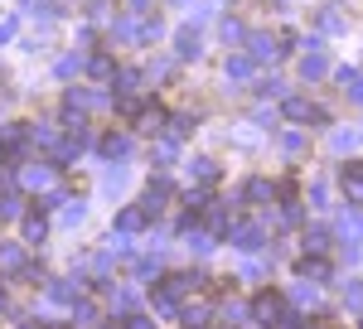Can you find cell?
Segmentation results:
<instances>
[{"label": "cell", "mask_w": 363, "mask_h": 329, "mask_svg": "<svg viewBox=\"0 0 363 329\" xmlns=\"http://www.w3.org/2000/svg\"><path fill=\"white\" fill-rule=\"evenodd\" d=\"M277 121H281V111H277V107H267V102H262V107H252V126H262V131H277Z\"/></svg>", "instance_id": "obj_37"}, {"label": "cell", "mask_w": 363, "mask_h": 329, "mask_svg": "<svg viewBox=\"0 0 363 329\" xmlns=\"http://www.w3.org/2000/svg\"><path fill=\"white\" fill-rule=\"evenodd\" d=\"M112 305H121V310H131V305H136V296H131L126 286H116V291H112Z\"/></svg>", "instance_id": "obj_47"}, {"label": "cell", "mask_w": 363, "mask_h": 329, "mask_svg": "<svg viewBox=\"0 0 363 329\" xmlns=\"http://www.w3.org/2000/svg\"><path fill=\"white\" fill-rule=\"evenodd\" d=\"M107 329H126V325H107Z\"/></svg>", "instance_id": "obj_52"}, {"label": "cell", "mask_w": 363, "mask_h": 329, "mask_svg": "<svg viewBox=\"0 0 363 329\" xmlns=\"http://www.w3.org/2000/svg\"><path fill=\"white\" fill-rule=\"evenodd\" d=\"M0 272H5V276L25 272V247H20V242H0Z\"/></svg>", "instance_id": "obj_28"}, {"label": "cell", "mask_w": 363, "mask_h": 329, "mask_svg": "<svg viewBox=\"0 0 363 329\" xmlns=\"http://www.w3.org/2000/svg\"><path fill=\"white\" fill-rule=\"evenodd\" d=\"M213 15H218V0H203V5L189 10V25H203V20H213Z\"/></svg>", "instance_id": "obj_43"}, {"label": "cell", "mask_w": 363, "mask_h": 329, "mask_svg": "<svg viewBox=\"0 0 363 329\" xmlns=\"http://www.w3.org/2000/svg\"><path fill=\"white\" fill-rule=\"evenodd\" d=\"M20 184H25L29 194H49L58 184V164H49V160H29V164H20Z\"/></svg>", "instance_id": "obj_8"}, {"label": "cell", "mask_w": 363, "mask_h": 329, "mask_svg": "<svg viewBox=\"0 0 363 329\" xmlns=\"http://www.w3.org/2000/svg\"><path fill=\"white\" fill-rule=\"evenodd\" d=\"M44 296L54 305H68V310H73V305L83 301V281H73V276H49V281H44Z\"/></svg>", "instance_id": "obj_12"}, {"label": "cell", "mask_w": 363, "mask_h": 329, "mask_svg": "<svg viewBox=\"0 0 363 329\" xmlns=\"http://www.w3.org/2000/svg\"><path fill=\"white\" fill-rule=\"evenodd\" d=\"M218 5H223V0H218Z\"/></svg>", "instance_id": "obj_54"}, {"label": "cell", "mask_w": 363, "mask_h": 329, "mask_svg": "<svg viewBox=\"0 0 363 329\" xmlns=\"http://www.w3.org/2000/svg\"><path fill=\"white\" fill-rule=\"evenodd\" d=\"M306 199H310V208H325V203H330V179H310Z\"/></svg>", "instance_id": "obj_38"}, {"label": "cell", "mask_w": 363, "mask_h": 329, "mask_svg": "<svg viewBox=\"0 0 363 329\" xmlns=\"http://www.w3.org/2000/svg\"><path fill=\"white\" fill-rule=\"evenodd\" d=\"M359 140H363L359 126H335L325 145H330V155H354V150H359Z\"/></svg>", "instance_id": "obj_23"}, {"label": "cell", "mask_w": 363, "mask_h": 329, "mask_svg": "<svg viewBox=\"0 0 363 329\" xmlns=\"http://www.w3.org/2000/svg\"><path fill=\"white\" fill-rule=\"evenodd\" d=\"M140 228H145V213H140V203H126V208L116 213V228H112V233H126V238H131V233H140Z\"/></svg>", "instance_id": "obj_30"}, {"label": "cell", "mask_w": 363, "mask_h": 329, "mask_svg": "<svg viewBox=\"0 0 363 329\" xmlns=\"http://www.w3.org/2000/svg\"><path fill=\"white\" fill-rule=\"evenodd\" d=\"M344 305L349 310H363V286H344Z\"/></svg>", "instance_id": "obj_46"}, {"label": "cell", "mask_w": 363, "mask_h": 329, "mask_svg": "<svg viewBox=\"0 0 363 329\" xmlns=\"http://www.w3.org/2000/svg\"><path fill=\"white\" fill-rule=\"evenodd\" d=\"M97 155H102V164H126L136 155V136L131 131H107V136H97Z\"/></svg>", "instance_id": "obj_5"}, {"label": "cell", "mask_w": 363, "mask_h": 329, "mask_svg": "<svg viewBox=\"0 0 363 329\" xmlns=\"http://www.w3.org/2000/svg\"><path fill=\"white\" fill-rule=\"evenodd\" d=\"M73 39L83 44V54H92V49H97V25H92V20H83V25L73 29Z\"/></svg>", "instance_id": "obj_41"}, {"label": "cell", "mask_w": 363, "mask_h": 329, "mask_svg": "<svg viewBox=\"0 0 363 329\" xmlns=\"http://www.w3.org/2000/svg\"><path fill=\"white\" fill-rule=\"evenodd\" d=\"M272 194H277V184H272L267 174H252V179H242V184H238V194H233V199H238V203H272Z\"/></svg>", "instance_id": "obj_16"}, {"label": "cell", "mask_w": 363, "mask_h": 329, "mask_svg": "<svg viewBox=\"0 0 363 329\" xmlns=\"http://www.w3.org/2000/svg\"><path fill=\"white\" fill-rule=\"evenodd\" d=\"M73 325H78V329H97V305L78 301V305H73Z\"/></svg>", "instance_id": "obj_36"}, {"label": "cell", "mask_w": 363, "mask_h": 329, "mask_svg": "<svg viewBox=\"0 0 363 329\" xmlns=\"http://www.w3.org/2000/svg\"><path fill=\"white\" fill-rule=\"evenodd\" d=\"M310 25H315L320 39H344V34H349V15H344L339 5H320V10L310 15Z\"/></svg>", "instance_id": "obj_9"}, {"label": "cell", "mask_w": 363, "mask_h": 329, "mask_svg": "<svg viewBox=\"0 0 363 329\" xmlns=\"http://www.w3.org/2000/svg\"><path fill=\"white\" fill-rule=\"evenodd\" d=\"M145 73H150V82H165L174 73V54H150L145 58Z\"/></svg>", "instance_id": "obj_33"}, {"label": "cell", "mask_w": 363, "mask_h": 329, "mask_svg": "<svg viewBox=\"0 0 363 329\" xmlns=\"http://www.w3.org/2000/svg\"><path fill=\"white\" fill-rule=\"evenodd\" d=\"M20 233H25L29 247H39L44 238H49V218L39 213V208H25V218H20Z\"/></svg>", "instance_id": "obj_25"}, {"label": "cell", "mask_w": 363, "mask_h": 329, "mask_svg": "<svg viewBox=\"0 0 363 329\" xmlns=\"http://www.w3.org/2000/svg\"><path fill=\"white\" fill-rule=\"evenodd\" d=\"M291 296H296V301H301V305H315V301H320V296H315V286H310V281H301V286H296V291H291Z\"/></svg>", "instance_id": "obj_45"}, {"label": "cell", "mask_w": 363, "mask_h": 329, "mask_svg": "<svg viewBox=\"0 0 363 329\" xmlns=\"http://www.w3.org/2000/svg\"><path fill=\"white\" fill-rule=\"evenodd\" d=\"M277 329H310V320L301 315V310H286V315L277 320Z\"/></svg>", "instance_id": "obj_44"}, {"label": "cell", "mask_w": 363, "mask_h": 329, "mask_svg": "<svg viewBox=\"0 0 363 329\" xmlns=\"http://www.w3.org/2000/svg\"><path fill=\"white\" fill-rule=\"evenodd\" d=\"M296 272H301V276H315V281H325V276H330V267H325V262H320V257H315V252H306V257H301V267H296Z\"/></svg>", "instance_id": "obj_39"}, {"label": "cell", "mask_w": 363, "mask_h": 329, "mask_svg": "<svg viewBox=\"0 0 363 329\" xmlns=\"http://www.w3.org/2000/svg\"><path fill=\"white\" fill-rule=\"evenodd\" d=\"M155 0H126V15H150Z\"/></svg>", "instance_id": "obj_49"}, {"label": "cell", "mask_w": 363, "mask_h": 329, "mask_svg": "<svg viewBox=\"0 0 363 329\" xmlns=\"http://www.w3.org/2000/svg\"><path fill=\"white\" fill-rule=\"evenodd\" d=\"M335 82L354 107H363V68H335Z\"/></svg>", "instance_id": "obj_24"}, {"label": "cell", "mask_w": 363, "mask_h": 329, "mask_svg": "<svg viewBox=\"0 0 363 329\" xmlns=\"http://www.w3.org/2000/svg\"><path fill=\"white\" fill-rule=\"evenodd\" d=\"M169 199H174V184H169L165 174H160V179H150V189L140 194V213H145V223L160 218V213L169 208Z\"/></svg>", "instance_id": "obj_10"}, {"label": "cell", "mask_w": 363, "mask_h": 329, "mask_svg": "<svg viewBox=\"0 0 363 329\" xmlns=\"http://www.w3.org/2000/svg\"><path fill=\"white\" fill-rule=\"evenodd\" d=\"M184 174H189V184H218L223 179V164L213 160V155H189L184 160Z\"/></svg>", "instance_id": "obj_14"}, {"label": "cell", "mask_w": 363, "mask_h": 329, "mask_svg": "<svg viewBox=\"0 0 363 329\" xmlns=\"http://www.w3.org/2000/svg\"><path fill=\"white\" fill-rule=\"evenodd\" d=\"M242 54L252 58V63H277L286 49H281V39L272 34V29H252L247 34V44H242Z\"/></svg>", "instance_id": "obj_7"}, {"label": "cell", "mask_w": 363, "mask_h": 329, "mask_svg": "<svg viewBox=\"0 0 363 329\" xmlns=\"http://www.w3.org/2000/svg\"><path fill=\"white\" fill-rule=\"evenodd\" d=\"M306 145H310L306 126H281V131H277V150L286 155V160H296V155H301Z\"/></svg>", "instance_id": "obj_22"}, {"label": "cell", "mask_w": 363, "mask_h": 329, "mask_svg": "<svg viewBox=\"0 0 363 329\" xmlns=\"http://www.w3.org/2000/svg\"><path fill=\"white\" fill-rule=\"evenodd\" d=\"M107 15H112V0H87L83 5V20H92V25H102Z\"/></svg>", "instance_id": "obj_40"}, {"label": "cell", "mask_w": 363, "mask_h": 329, "mask_svg": "<svg viewBox=\"0 0 363 329\" xmlns=\"http://www.w3.org/2000/svg\"><path fill=\"white\" fill-rule=\"evenodd\" d=\"M277 5H291V0H277Z\"/></svg>", "instance_id": "obj_53"}, {"label": "cell", "mask_w": 363, "mask_h": 329, "mask_svg": "<svg viewBox=\"0 0 363 329\" xmlns=\"http://www.w3.org/2000/svg\"><path fill=\"white\" fill-rule=\"evenodd\" d=\"M252 78H257V63H252L247 54H228V58H223V82H228V87L252 82Z\"/></svg>", "instance_id": "obj_20"}, {"label": "cell", "mask_w": 363, "mask_h": 329, "mask_svg": "<svg viewBox=\"0 0 363 329\" xmlns=\"http://www.w3.org/2000/svg\"><path fill=\"white\" fill-rule=\"evenodd\" d=\"M112 107V97L102 92V87H92V82H73L68 92H63V111H78V116H87V111H107Z\"/></svg>", "instance_id": "obj_3"}, {"label": "cell", "mask_w": 363, "mask_h": 329, "mask_svg": "<svg viewBox=\"0 0 363 329\" xmlns=\"http://www.w3.org/2000/svg\"><path fill=\"white\" fill-rule=\"evenodd\" d=\"M83 63H87L83 49H68V54H58V58H54V78H58V82H78V78H83Z\"/></svg>", "instance_id": "obj_21"}, {"label": "cell", "mask_w": 363, "mask_h": 329, "mask_svg": "<svg viewBox=\"0 0 363 329\" xmlns=\"http://www.w3.org/2000/svg\"><path fill=\"white\" fill-rule=\"evenodd\" d=\"M5 305H10V296H5V286H0V310H5Z\"/></svg>", "instance_id": "obj_50"}, {"label": "cell", "mask_w": 363, "mask_h": 329, "mask_svg": "<svg viewBox=\"0 0 363 329\" xmlns=\"http://www.w3.org/2000/svg\"><path fill=\"white\" fill-rule=\"evenodd\" d=\"M20 39V15H0V49Z\"/></svg>", "instance_id": "obj_42"}, {"label": "cell", "mask_w": 363, "mask_h": 329, "mask_svg": "<svg viewBox=\"0 0 363 329\" xmlns=\"http://www.w3.org/2000/svg\"><path fill=\"white\" fill-rule=\"evenodd\" d=\"M116 68H121V63H116V54H107V49H92V54H87V63H83V78L92 82V87H102V82L116 78Z\"/></svg>", "instance_id": "obj_11"}, {"label": "cell", "mask_w": 363, "mask_h": 329, "mask_svg": "<svg viewBox=\"0 0 363 329\" xmlns=\"http://www.w3.org/2000/svg\"><path fill=\"white\" fill-rule=\"evenodd\" d=\"M330 238H335L330 228H306V252H315V257L330 252Z\"/></svg>", "instance_id": "obj_35"}, {"label": "cell", "mask_w": 363, "mask_h": 329, "mask_svg": "<svg viewBox=\"0 0 363 329\" xmlns=\"http://www.w3.org/2000/svg\"><path fill=\"white\" fill-rule=\"evenodd\" d=\"M126 329H155L150 315H126Z\"/></svg>", "instance_id": "obj_48"}, {"label": "cell", "mask_w": 363, "mask_h": 329, "mask_svg": "<svg viewBox=\"0 0 363 329\" xmlns=\"http://www.w3.org/2000/svg\"><path fill=\"white\" fill-rule=\"evenodd\" d=\"M339 238H354V242L363 238V213L359 208H344V213H339Z\"/></svg>", "instance_id": "obj_34"}, {"label": "cell", "mask_w": 363, "mask_h": 329, "mask_svg": "<svg viewBox=\"0 0 363 329\" xmlns=\"http://www.w3.org/2000/svg\"><path fill=\"white\" fill-rule=\"evenodd\" d=\"M257 97H262V102H281V97H286V78H277V73L257 78Z\"/></svg>", "instance_id": "obj_31"}, {"label": "cell", "mask_w": 363, "mask_h": 329, "mask_svg": "<svg viewBox=\"0 0 363 329\" xmlns=\"http://www.w3.org/2000/svg\"><path fill=\"white\" fill-rule=\"evenodd\" d=\"M87 145H92V131H87V126H63V131H58V145H54V160L73 164Z\"/></svg>", "instance_id": "obj_6"}, {"label": "cell", "mask_w": 363, "mask_h": 329, "mask_svg": "<svg viewBox=\"0 0 363 329\" xmlns=\"http://www.w3.org/2000/svg\"><path fill=\"white\" fill-rule=\"evenodd\" d=\"M160 39H169V29L160 15H140V49H155Z\"/></svg>", "instance_id": "obj_27"}, {"label": "cell", "mask_w": 363, "mask_h": 329, "mask_svg": "<svg viewBox=\"0 0 363 329\" xmlns=\"http://www.w3.org/2000/svg\"><path fill=\"white\" fill-rule=\"evenodd\" d=\"M286 315V305H281V296H272V291H262L257 301H252V320L262 329H277V320Z\"/></svg>", "instance_id": "obj_17"}, {"label": "cell", "mask_w": 363, "mask_h": 329, "mask_svg": "<svg viewBox=\"0 0 363 329\" xmlns=\"http://www.w3.org/2000/svg\"><path fill=\"white\" fill-rule=\"evenodd\" d=\"M58 223H63V228H83V223H87V199H63Z\"/></svg>", "instance_id": "obj_29"}, {"label": "cell", "mask_w": 363, "mask_h": 329, "mask_svg": "<svg viewBox=\"0 0 363 329\" xmlns=\"http://www.w3.org/2000/svg\"><path fill=\"white\" fill-rule=\"evenodd\" d=\"M107 34H112V44H121V49H140V15H121V20H112Z\"/></svg>", "instance_id": "obj_18"}, {"label": "cell", "mask_w": 363, "mask_h": 329, "mask_svg": "<svg viewBox=\"0 0 363 329\" xmlns=\"http://www.w3.org/2000/svg\"><path fill=\"white\" fill-rule=\"evenodd\" d=\"M339 189H344L349 203H359V208H363V160H349L344 169H339Z\"/></svg>", "instance_id": "obj_19"}, {"label": "cell", "mask_w": 363, "mask_h": 329, "mask_svg": "<svg viewBox=\"0 0 363 329\" xmlns=\"http://www.w3.org/2000/svg\"><path fill=\"white\" fill-rule=\"evenodd\" d=\"M169 54H174V63H199L203 58V29L184 20V25L169 34Z\"/></svg>", "instance_id": "obj_4"}, {"label": "cell", "mask_w": 363, "mask_h": 329, "mask_svg": "<svg viewBox=\"0 0 363 329\" xmlns=\"http://www.w3.org/2000/svg\"><path fill=\"white\" fill-rule=\"evenodd\" d=\"M281 116H286L291 126H310V121L330 126V111L320 107V102H310V97H301V92H286V97H281Z\"/></svg>", "instance_id": "obj_2"}, {"label": "cell", "mask_w": 363, "mask_h": 329, "mask_svg": "<svg viewBox=\"0 0 363 329\" xmlns=\"http://www.w3.org/2000/svg\"><path fill=\"white\" fill-rule=\"evenodd\" d=\"M174 155H179V145H174L169 136H155V140H150V160L160 164V169H169V160H174Z\"/></svg>", "instance_id": "obj_32"}, {"label": "cell", "mask_w": 363, "mask_h": 329, "mask_svg": "<svg viewBox=\"0 0 363 329\" xmlns=\"http://www.w3.org/2000/svg\"><path fill=\"white\" fill-rule=\"evenodd\" d=\"M169 5H194V0H169Z\"/></svg>", "instance_id": "obj_51"}, {"label": "cell", "mask_w": 363, "mask_h": 329, "mask_svg": "<svg viewBox=\"0 0 363 329\" xmlns=\"http://www.w3.org/2000/svg\"><path fill=\"white\" fill-rule=\"evenodd\" d=\"M247 34H252V29L242 25L238 15H223V20H218V39H223L228 49H242V44H247Z\"/></svg>", "instance_id": "obj_26"}, {"label": "cell", "mask_w": 363, "mask_h": 329, "mask_svg": "<svg viewBox=\"0 0 363 329\" xmlns=\"http://www.w3.org/2000/svg\"><path fill=\"white\" fill-rule=\"evenodd\" d=\"M330 73H335V58H330V49H325V39H320V34L301 39V54H296V78H301V82H325Z\"/></svg>", "instance_id": "obj_1"}, {"label": "cell", "mask_w": 363, "mask_h": 329, "mask_svg": "<svg viewBox=\"0 0 363 329\" xmlns=\"http://www.w3.org/2000/svg\"><path fill=\"white\" fill-rule=\"evenodd\" d=\"M102 199H121L131 189V164H102V179H97Z\"/></svg>", "instance_id": "obj_13"}, {"label": "cell", "mask_w": 363, "mask_h": 329, "mask_svg": "<svg viewBox=\"0 0 363 329\" xmlns=\"http://www.w3.org/2000/svg\"><path fill=\"white\" fill-rule=\"evenodd\" d=\"M228 242L238 247V252H262V242H267V228H262V223H233Z\"/></svg>", "instance_id": "obj_15"}]
</instances>
